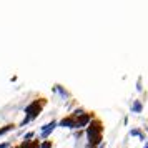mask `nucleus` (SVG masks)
Masks as SVG:
<instances>
[{
	"mask_svg": "<svg viewBox=\"0 0 148 148\" xmlns=\"http://www.w3.org/2000/svg\"><path fill=\"white\" fill-rule=\"evenodd\" d=\"M60 125L62 127H68V128H77V115L75 113L67 115L65 118L60 120Z\"/></svg>",
	"mask_w": 148,
	"mask_h": 148,
	"instance_id": "f03ea898",
	"label": "nucleus"
},
{
	"mask_svg": "<svg viewBox=\"0 0 148 148\" xmlns=\"http://www.w3.org/2000/svg\"><path fill=\"white\" fill-rule=\"evenodd\" d=\"M47 105V98H37V100H34L30 105L27 107V120H25V123H27L28 120H34V118H37L38 116V113L42 112V108Z\"/></svg>",
	"mask_w": 148,
	"mask_h": 148,
	"instance_id": "f257e3e1",
	"label": "nucleus"
},
{
	"mask_svg": "<svg viewBox=\"0 0 148 148\" xmlns=\"http://www.w3.org/2000/svg\"><path fill=\"white\" fill-rule=\"evenodd\" d=\"M52 145H53V143L50 140H47V141H43V143H40V148H52Z\"/></svg>",
	"mask_w": 148,
	"mask_h": 148,
	"instance_id": "7ed1b4c3",
	"label": "nucleus"
}]
</instances>
